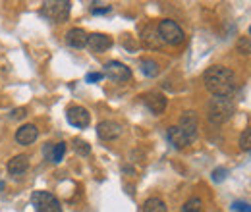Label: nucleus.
<instances>
[{"mask_svg": "<svg viewBox=\"0 0 251 212\" xmlns=\"http://www.w3.org/2000/svg\"><path fill=\"white\" fill-rule=\"evenodd\" d=\"M203 83H205V87L209 89L211 94L228 98L236 89V75H234V71L230 68L211 66L203 73Z\"/></svg>", "mask_w": 251, "mask_h": 212, "instance_id": "obj_1", "label": "nucleus"}, {"mask_svg": "<svg viewBox=\"0 0 251 212\" xmlns=\"http://www.w3.org/2000/svg\"><path fill=\"white\" fill-rule=\"evenodd\" d=\"M158 37L162 39V43H168L172 47H178L186 41V35H184V29L174 22V20H162L158 24Z\"/></svg>", "mask_w": 251, "mask_h": 212, "instance_id": "obj_2", "label": "nucleus"}, {"mask_svg": "<svg viewBox=\"0 0 251 212\" xmlns=\"http://www.w3.org/2000/svg\"><path fill=\"white\" fill-rule=\"evenodd\" d=\"M234 112V106L230 102V98H224V96H217L211 100L209 104V120L213 123H222L226 121Z\"/></svg>", "mask_w": 251, "mask_h": 212, "instance_id": "obj_3", "label": "nucleus"}, {"mask_svg": "<svg viewBox=\"0 0 251 212\" xmlns=\"http://www.w3.org/2000/svg\"><path fill=\"white\" fill-rule=\"evenodd\" d=\"M31 203L37 212H62L60 201L49 191H35L31 195Z\"/></svg>", "mask_w": 251, "mask_h": 212, "instance_id": "obj_4", "label": "nucleus"}, {"mask_svg": "<svg viewBox=\"0 0 251 212\" xmlns=\"http://www.w3.org/2000/svg\"><path fill=\"white\" fill-rule=\"evenodd\" d=\"M72 4L68 0H54V2H45L41 14L52 22H66L70 18Z\"/></svg>", "mask_w": 251, "mask_h": 212, "instance_id": "obj_5", "label": "nucleus"}, {"mask_svg": "<svg viewBox=\"0 0 251 212\" xmlns=\"http://www.w3.org/2000/svg\"><path fill=\"white\" fill-rule=\"evenodd\" d=\"M104 75L116 83H124V81H129L131 79V70L118 60H110L106 62L104 66Z\"/></svg>", "mask_w": 251, "mask_h": 212, "instance_id": "obj_6", "label": "nucleus"}, {"mask_svg": "<svg viewBox=\"0 0 251 212\" xmlns=\"http://www.w3.org/2000/svg\"><path fill=\"white\" fill-rule=\"evenodd\" d=\"M97 135L102 141H114V139H118L122 135V125L118 121H112V120L100 121L97 125Z\"/></svg>", "mask_w": 251, "mask_h": 212, "instance_id": "obj_7", "label": "nucleus"}, {"mask_svg": "<svg viewBox=\"0 0 251 212\" xmlns=\"http://www.w3.org/2000/svg\"><path fill=\"white\" fill-rule=\"evenodd\" d=\"M66 118H68V121H70V125L83 129V127H87V125H89V121H91V114H89V112H87V108H83V106H72V108H68Z\"/></svg>", "mask_w": 251, "mask_h": 212, "instance_id": "obj_8", "label": "nucleus"}, {"mask_svg": "<svg viewBox=\"0 0 251 212\" xmlns=\"http://www.w3.org/2000/svg\"><path fill=\"white\" fill-rule=\"evenodd\" d=\"M87 47H89L91 52L99 54V52H104V50H108L112 47V39L108 35H104V33H91L89 39H87Z\"/></svg>", "mask_w": 251, "mask_h": 212, "instance_id": "obj_9", "label": "nucleus"}, {"mask_svg": "<svg viewBox=\"0 0 251 212\" xmlns=\"http://www.w3.org/2000/svg\"><path fill=\"white\" fill-rule=\"evenodd\" d=\"M37 137H39V129L33 123H24L16 131V143L18 145H31V143L37 141Z\"/></svg>", "mask_w": 251, "mask_h": 212, "instance_id": "obj_10", "label": "nucleus"}, {"mask_svg": "<svg viewBox=\"0 0 251 212\" xmlns=\"http://www.w3.org/2000/svg\"><path fill=\"white\" fill-rule=\"evenodd\" d=\"M178 127L188 135L189 141H195V137H197V116H195V112H191V110L184 112Z\"/></svg>", "mask_w": 251, "mask_h": 212, "instance_id": "obj_11", "label": "nucleus"}, {"mask_svg": "<svg viewBox=\"0 0 251 212\" xmlns=\"http://www.w3.org/2000/svg\"><path fill=\"white\" fill-rule=\"evenodd\" d=\"M87 39H89V35L81 29V27H74V29H70L66 33V43L72 48H83V47H87Z\"/></svg>", "mask_w": 251, "mask_h": 212, "instance_id": "obj_12", "label": "nucleus"}, {"mask_svg": "<svg viewBox=\"0 0 251 212\" xmlns=\"http://www.w3.org/2000/svg\"><path fill=\"white\" fill-rule=\"evenodd\" d=\"M43 154L49 162L52 164H58L66 154V143H47L45 149H43Z\"/></svg>", "mask_w": 251, "mask_h": 212, "instance_id": "obj_13", "label": "nucleus"}, {"mask_svg": "<svg viewBox=\"0 0 251 212\" xmlns=\"http://www.w3.org/2000/svg\"><path fill=\"white\" fill-rule=\"evenodd\" d=\"M166 137H168V141L176 147V149H184V147H188L189 141L188 135L178 127V125H172V127H168V131H166Z\"/></svg>", "mask_w": 251, "mask_h": 212, "instance_id": "obj_14", "label": "nucleus"}, {"mask_svg": "<svg viewBox=\"0 0 251 212\" xmlns=\"http://www.w3.org/2000/svg\"><path fill=\"white\" fill-rule=\"evenodd\" d=\"M145 104L153 114H162L166 110V96L162 93H151L145 96Z\"/></svg>", "mask_w": 251, "mask_h": 212, "instance_id": "obj_15", "label": "nucleus"}, {"mask_svg": "<svg viewBox=\"0 0 251 212\" xmlns=\"http://www.w3.org/2000/svg\"><path fill=\"white\" fill-rule=\"evenodd\" d=\"M8 174H12V176H20V174H24L27 168H29V156H25V154H18V156H14L12 160H8Z\"/></svg>", "mask_w": 251, "mask_h": 212, "instance_id": "obj_16", "label": "nucleus"}, {"mask_svg": "<svg viewBox=\"0 0 251 212\" xmlns=\"http://www.w3.org/2000/svg\"><path fill=\"white\" fill-rule=\"evenodd\" d=\"M143 43L149 47V48H160V45H162V39L158 37V31L155 27H151V25H147L145 29H143Z\"/></svg>", "mask_w": 251, "mask_h": 212, "instance_id": "obj_17", "label": "nucleus"}, {"mask_svg": "<svg viewBox=\"0 0 251 212\" xmlns=\"http://www.w3.org/2000/svg\"><path fill=\"white\" fill-rule=\"evenodd\" d=\"M143 212H166V205H164L162 199L151 197L143 203Z\"/></svg>", "mask_w": 251, "mask_h": 212, "instance_id": "obj_18", "label": "nucleus"}, {"mask_svg": "<svg viewBox=\"0 0 251 212\" xmlns=\"http://www.w3.org/2000/svg\"><path fill=\"white\" fill-rule=\"evenodd\" d=\"M139 66H141V71H143L147 77H155V75H158V64L155 60H151V58H143Z\"/></svg>", "mask_w": 251, "mask_h": 212, "instance_id": "obj_19", "label": "nucleus"}, {"mask_svg": "<svg viewBox=\"0 0 251 212\" xmlns=\"http://www.w3.org/2000/svg\"><path fill=\"white\" fill-rule=\"evenodd\" d=\"M72 147H74V151L77 152L79 156L91 154V145H89L87 141H83V139H74V141H72Z\"/></svg>", "mask_w": 251, "mask_h": 212, "instance_id": "obj_20", "label": "nucleus"}, {"mask_svg": "<svg viewBox=\"0 0 251 212\" xmlns=\"http://www.w3.org/2000/svg\"><path fill=\"white\" fill-rule=\"evenodd\" d=\"M201 207H203L201 199H199V197H191L188 203L184 205L182 212H201Z\"/></svg>", "mask_w": 251, "mask_h": 212, "instance_id": "obj_21", "label": "nucleus"}, {"mask_svg": "<svg viewBox=\"0 0 251 212\" xmlns=\"http://www.w3.org/2000/svg\"><path fill=\"white\" fill-rule=\"evenodd\" d=\"M240 147L244 151H251V127H248L242 135H240Z\"/></svg>", "mask_w": 251, "mask_h": 212, "instance_id": "obj_22", "label": "nucleus"}, {"mask_svg": "<svg viewBox=\"0 0 251 212\" xmlns=\"http://www.w3.org/2000/svg\"><path fill=\"white\" fill-rule=\"evenodd\" d=\"M238 52L240 54H250L251 52V39L250 37H242L238 41Z\"/></svg>", "mask_w": 251, "mask_h": 212, "instance_id": "obj_23", "label": "nucleus"}, {"mask_svg": "<svg viewBox=\"0 0 251 212\" xmlns=\"http://www.w3.org/2000/svg\"><path fill=\"white\" fill-rule=\"evenodd\" d=\"M232 211L234 212H251V205L246 201H234L232 203Z\"/></svg>", "mask_w": 251, "mask_h": 212, "instance_id": "obj_24", "label": "nucleus"}, {"mask_svg": "<svg viewBox=\"0 0 251 212\" xmlns=\"http://www.w3.org/2000/svg\"><path fill=\"white\" fill-rule=\"evenodd\" d=\"M224 178H226V168H217V170H213V182L215 183H220Z\"/></svg>", "mask_w": 251, "mask_h": 212, "instance_id": "obj_25", "label": "nucleus"}, {"mask_svg": "<svg viewBox=\"0 0 251 212\" xmlns=\"http://www.w3.org/2000/svg\"><path fill=\"white\" fill-rule=\"evenodd\" d=\"M25 116V108H16V110H12V120H20V118H24Z\"/></svg>", "mask_w": 251, "mask_h": 212, "instance_id": "obj_26", "label": "nucleus"}, {"mask_svg": "<svg viewBox=\"0 0 251 212\" xmlns=\"http://www.w3.org/2000/svg\"><path fill=\"white\" fill-rule=\"evenodd\" d=\"M102 77H104V73H97V71H93V73H87V81H89V83L100 81Z\"/></svg>", "mask_w": 251, "mask_h": 212, "instance_id": "obj_27", "label": "nucleus"}, {"mask_svg": "<svg viewBox=\"0 0 251 212\" xmlns=\"http://www.w3.org/2000/svg\"><path fill=\"white\" fill-rule=\"evenodd\" d=\"M106 12H110V6H104V8H93L95 16H99V14H106Z\"/></svg>", "mask_w": 251, "mask_h": 212, "instance_id": "obj_28", "label": "nucleus"}, {"mask_svg": "<svg viewBox=\"0 0 251 212\" xmlns=\"http://www.w3.org/2000/svg\"><path fill=\"white\" fill-rule=\"evenodd\" d=\"M250 35H251V27H250Z\"/></svg>", "mask_w": 251, "mask_h": 212, "instance_id": "obj_29", "label": "nucleus"}]
</instances>
